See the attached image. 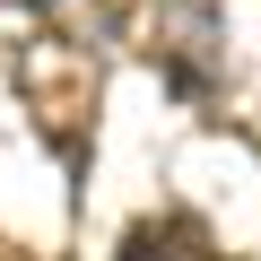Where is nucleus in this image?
Here are the masks:
<instances>
[{
	"mask_svg": "<svg viewBox=\"0 0 261 261\" xmlns=\"http://www.w3.org/2000/svg\"><path fill=\"white\" fill-rule=\"evenodd\" d=\"M122 261H218V244H209V226H200V218L166 209V218H140V226H130Z\"/></svg>",
	"mask_w": 261,
	"mask_h": 261,
	"instance_id": "nucleus-1",
	"label": "nucleus"
},
{
	"mask_svg": "<svg viewBox=\"0 0 261 261\" xmlns=\"http://www.w3.org/2000/svg\"><path fill=\"white\" fill-rule=\"evenodd\" d=\"M35 9H61V18H79V27H105V0H35Z\"/></svg>",
	"mask_w": 261,
	"mask_h": 261,
	"instance_id": "nucleus-2",
	"label": "nucleus"
}]
</instances>
